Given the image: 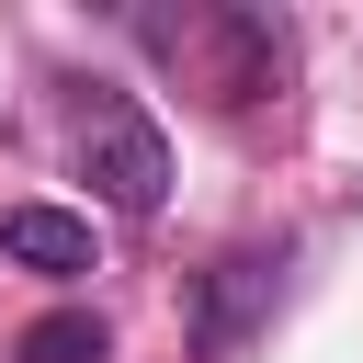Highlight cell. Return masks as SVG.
Masks as SVG:
<instances>
[{
  "instance_id": "obj_2",
  "label": "cell",
  "mask_w": 363,
  "mask_h": 363,
  "mask_svg": "<svg viewBox=\"0 0 363 363\" xmlns=\"http://www.w3.org/2000/svg\"><path fill=\"white\" fill-rule=\"evenodd\" d=\"M57 91H68V159L102 182V204L113 216H159L170 204V136L147 125V102L113 91V79H57Z\"/></svg>"
},
{
  "instance_id": "obj_3",
  "label": "cell",
  "mask_w": 363,
  "mask_h": 363,
  "mask_svg": "<svg viewBox=\"0 0 363 363\" xmlns=\"http://www.w3.org/2000/svg\"><path fill=\"white\" fill-rule=\"evenodd\" d=\"M272 272H284L272 250H238V261H216V272L193 284V340H204L216 363H227V352L250 340V318L272 306Z\"/></svg>"
},
{
  "instance_id": "obj_4",
  "label": "cell",
  "mask_w": 363,
  "mask_h": 363,
  "mask_svg": "<svg viewBox=\"0 0 363 363\" xmlns=\"http://www.w3.org/2000/svg\"><path fill=\"white\" fill-rule=\"evenodd\" d=\"M0 250H11L23 272H57V284H68V272H91V227H79V216H57V204H11V216H0Z\"/></svg>"
},
{
  "instance_id": "obj_1",
  "label": "cell",
  "mask_w": 363,
  "mask_h": 363,
  "mask_svg": "<svg viewBox=\"0 0 363 363\" xmlns=\"http://www.w3.org/2000/svg\"><path fill=\"white\" fill-rule=\"evenodd\" d=\"M136 45L159 57V68H182L204 102H227V113H250V102H272L284 91V57H295V34L272 23V11H250V0H204V11H136Z\"/></svg>"
},
{
  "instance_id": "obj_5",
  "label": "cell",
  "mask_w": 363,
  "mask_h": 363,
  "mask_svg": "<svg viewBox=\"0 0 363 363\" xmlns=\"http://www.w3.org/2000/svg\"><path fill=\"white\" fill-rule=\"evenodd\" d=\"M102 352H113V329H102L91 306H57V318L23 329V363H102Z\"/></svg>"
}]
</instances>
